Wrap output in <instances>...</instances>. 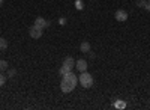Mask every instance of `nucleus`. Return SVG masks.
<instances>
[{
  "instance_id": "obj_11",
  "label": "nucleus",
  "mask_w": 150,
  "mask_h": 110,
  "mask_svg": "<svg viewBox=\"0 0 150 110\" xmlns=\"http://www.w3.org/2000/svg\"><path fill=\"white\" fill-rule=\"evenodd\" d=\"M8 48V41L5 38H0V50H6Z\"/></svg>"
},
{
  "instance_id": "obj_20",
  "label": "nucleus",
  "mask_w": 150,
  "mask_h": 110,
  "mask_svg": "<svg viewBox=\"0 0 150 110\" xmlns=\"http://www.w3.org/2000/svg\"><path fill=\"white\" fill-rule=\"evenodd\" d=\"M0 8H2V3H0Z\"/></svg>"
},
{
  "instance_id": "obj_14",
  "label": "nucleus",
  "mask_w": 150,
  "mask_h": 110,
  "mask_svg": "<svg viewBox=\"0 0 150 110\" xmlns=\"http://www.w3.org/2000/svg\"><path fill=\"white\" fill-rule=\"evenodd\" d=\"M146 3H147V0H137V6H138V8H144L146 6Z\"/></svg>"
},
{
  "instance_id": "obj_9",
  "label": "nucleus",
  "mask_w": 150,
  "mask_h": 110,
  "mask_svg": "<svg viewBox=\"0 0 150 110\" xmlns=\"http://www.w3.org/2000/svg\"><path fill=\"white\" fill-rule=\"evenodd\" d=\"M114 107H116V109H119V110H122V109L126 107V103L122 101V100H117V101L114 103Z\"/></svg>"
},
{
  "instance_id": "obj_6",
  "label": "nucleus",
  "mask_w": 150,
  "mask_h": 110,
  "mask_svg": "<svg viewBox=\"0 0 150 110\" xmlns=\"http://www.w3.org/2000/svg\"><path fill=\"white\" fill-rule=\"evenodd\" d=\"M114 17H116V20H117V21H120V23H125V21L128 20V12L125 11V9H117Z\"/></svg>"
},
{
  "instance_id": "obj_19",
  "label": "nucleus",
  "mask_w": 150,
  "mask_h": 110,
  "mask_svg": "<svg viewBox=\"0 0 150 110\" xmlns=\"http://www.w3.org/2000/svg\"><path fill=\"white\" fill-rule=\"evenodd\" d=\"M3 2H5V0H0V3H3Z\"/></svg>"
},
{
  "instance_id": "obj_7",
  "label": "nucleus",
  "mask_w": 150,
  "mask_h": 110,
  "mask_svg": "<svg viewBox=\"0 0 150 110\" xmlns=\"http://www.w3.org/2000/svg\"><path fill=\"white\" fill-rule=\"evenodd\" d=\"M75 68H77L80 72L87 71V60L86 59H78L77 62H75Z\"/></svg>"
},
{
  "instance_id": "obj_13",
  "label": "nucleus",
  "mask_w": 150,
  "mask_h": 110,
  "mask_svg": "<svg viewBox=\"0 0 150 110\" xmlns=\"http://www.w3.org/2000/svg\"><path fill=\"white\" fill-rule=\"evenodd\" d=\"M6 80H8V77L3 74V72H0V88H2V86H5Z\"/></svg>"
},
{
  "instance_id": "obj_10",
  "label": "nucleus",
  "mask_w": 150,
  "mask_h": 110,
  "mask_svg": "<svg viewBox=\"0 0 150 110\" xmlns=\"http://www.w3.org/2000/svg\"><path fill=\"white\" fill-rule=\"evenodd\" d=\"M8 68H9V65H8V62H6V60H0V72L6 71Z\"/></svg>"
},
{
  "instance_id": "obj_18",
  "label": "nucleus",
  "mask_w": 150,
  "mask_h": 110,
  "mask_svg": "<svg viewBox=\"0 0 150 110\" xmlns=\"http://www.w3.org/2000/svg\"><path fill=\"white\" fill-rule=\"evenodd\" d=\"M144 9H146L147 12H150V2H147V3H146V6H144Z\"/></svg>"
},
{
  "instance_id": "obj_12",
  "label": "nucleus",
  "mask_w": 150,
  "mask_h": 110,
  "mask_svg": "<svg viewBox=\"0 0 150 110\" xmlns=\"http://www.w3.org/2000/svg\"><path fill=\"white\" fill-rule=\"evenodd\" d=\"M17 76V69H14V68H8V79H12V77H15Z\"/></svg>"
},
{
  "instance_id": "obj_3",
  "label": "nucleus",
  "mask_w": 150,
  "mask_h": 110,
  "mask_svg": "<svg viewBox=\"0 0 150 110\" xmlns=\"http://www.w3.org/2000/svg\"><path fill=\"white\" fill-rule=\"evenodd\" d=\"M78 83L81 84L83 88H92V84H93V76L90 74V72H87V71H84V72H81L80 74V77H78Z\"/></svg>"
},
{
  "instance_id": "obj_4",
  "label": "nucleus",
  "mask_w": 150,
  "mask_h": 110,
  "mask_svg": "<svg viewBox=\"0 0 150 110\" xmlns=\"http://www.w3.org/2000/svg\"><path fill=\"white\" fill-rule=\"evenodd\" d=\"M29 35H30V38H33V39H39L41 36L44 35V29H41V27H38V26H33L32 27H29Z\"/></svg>"
},
{
  "instance_id": "obj_16",
  "label": "nucleus",
  "mask_w": 150,
  "mask_h": 110,
  "mask_svg": "<svg viewBox=\"0 0 150 110\" xmlns=\"http://www.w3.org/2000/svg\"><path fill=\"white\" fill-rule=\"evenodd\" d=\"M59 24H60V26H65V24H66V18L65 17H60L59 18Z\"/></svg>"
},
{
  "instance_id": "obj_2",
  "label": "nucleus",
  "mask_w": 150,
  "mask_h": 110,
  "mask_svg": "<svg viewBox=\"0 0 150 110\" xmlns=\"http://www.w3.org/2000/svg\"><path fill=\"white\" fill-rule=\"evenodd\" d=\"M75 68V60H74V57H66L65 60H63V65L60 66V69H59V74L63 77V76H66L69 71H72Z\"/></svg>"
},
{
  "instance_id": "obj_21",
  "label": "nucleus",
  "mask_w": 150,
  "mask_h": 110,
  "mask_svg": "<svg viewBox=\"0 0 150 110\" xmlns=\"http://www.w3.org/2000/svg\"><path fill=\"white\" fill-rule=\"evenodd\" d=\"M147 2H150V0H147Z\"/></svg>"
},
{
  "instance_id": "obj_15",
  "label": "nucleus",
  "mask_w": 150,
  "mask_h": 110,
  "mask_svg": "<svg viewBox=\"0 0 150 110\" xmlns=\"http://www.w3.org/2000/svg\"><path fill=\"white\" fill-rule=\"evenodd\" d=\"M75 8H77L78 11H81V9L84 8V5H83V2H81V0H77V2H75Z\"/></svg>"
},
{
  "instance_id": "obj_17",
  "label": "nucleus",
  "mask_w": 150,
  "mask_h": 110,
  "mask_svg": "<svg viewBox=\"0 0 150 110\" xmlns=\"http://www.w3.org/2000/svg\"><path fill=\"white\" fill-rule=\"evenodd\" d=\"M87 54H89V57H90V59H95V57H96V56H95V53H93L92 50H90L89 53H87Z\"/></svg>"
},
{
  "instance_id": "obj_1",
  "label": "nucleus",
  "mask_w": 150,
  "mask_h": 110,
  "mask_svg": "<svg viewBox=\"0 0 150 110\" xmlns=\"http://www.w3.org/2000/svg\"><path fill=\"white\" fill-rule=\"evenodd\" d=\"M77 83H78V77L75 76L72 71H69L66 76H63V80H62V83H60V89L65 94H69L75 89Z\"/></svg>"
},
{
  "instance_id": "obj_8",
  "label": "nucleus",
  "mask_w": 150,
  "mask_h": 110,
  "mask_svg": "<svg viewBox=\"0 0 150 110\" xmlns=\"http://www.w3.org/2000/svg\"><path fill=\"white\" fill-rule=\"evenodd\" d=\"M80 50H81V53H89L92 48H90V42H87V41H83L81 42V45H80Z\"/></svg>"
},
{
  "instance_id": "obj_5",
  "label": "nucleus",
  "mask_w": 150,
  "mask_h": 110,
  "mask_svg": "<svg viewBox=\"0 0 150 110\" xmlns=\"http://www.w3.org/2000/svg\"><path fill=\"white\" fill-rule=\"evenodd\" d=\"M35 26L41 27V29H48L50 26H51V23L47 21V20L42 18V17H38V18H35Z\"/></svg>"
}]
</instances>
